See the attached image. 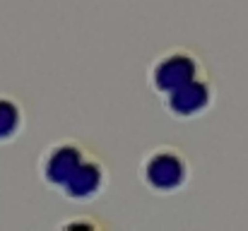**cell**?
I'll use <instances>...</instances> for the list:
<instances>
[{
  "instance_id": "obj_7",
  "label": "cell",
  "mask_w": 248,
  "mask_h": 231,
  "mask_svg": "<svg viewBox=\"0 0 248 231\" xmlns=\"http://www.w3.org/2000/svg\"><path fill=\"white\" fill-rule=\"evenodd\" d=\"M61 227H65V229H70V227H87V229H99V227H104V222H96V219H68V222H63Z\"/></svg>"
},
{
  "instance_id": "obj_4",
  "label": "cell",
  "mask_w": 248,
  "mask_h": 231,
  "mask_svg": "<svg viewBox=\"0 0 248 231\" xmlns=\"http://www.w3.org/2000/svg\"><path fill=\"white\" fill-rule=\"evenodd\" d=\"M162 99V108L166 111L169 118L188 123V121H198L202 116H207L215 104H217V87L210 75H202L198 79H190L181 87H176L173 92H169Z\"/></svg>"
},
{
  "instance_id": "obj_5",
  "label": "cell",
  "mask_w": 248,
  "mask_h": 231,
  "mask_svg": "<svg viewBox=\"0 0 248 231\" xmlns=\"http://www.w3.org/2000/svg\"><path fill=\"white\" fill-rule=\"evenodd\" d=\"M111 183V169L104 161V156L92 152L82 161V166L75 171V176L65 183V188L61 190V195L68 202L75 205H89L94 200H99Z\"/></svg>"
},
{
  "instance_id": "obj_3",
  "label": "cell",
  "mask_w": 248,
  "mask_h": 231,
  "mask_svg": "<svg viewBox=\"0 0 248 231\" xmlns=\"http://www.w3.org/2000/svg\"><path fill=\"white\" fill-rule=\"evenodd\" d=\"M94 152L87 142L78 138H61L56 142H51L36 164L39 171V181L48 188L61 193L65 188V183L75 176V171L82 166V161Z\"/></svg>"
},
{
  "instance_id": "obj_2",
  "label": "cell",
  "mask_w": 248,
  "mask_h": 231,
  "mask_svg": "<svg viewBox=\"0 0 248 231\" xmlns=\"http://www.w3.org/2000/svg\"><path fill=\"white\" fill-rule=\"evenodd\" d=\"M202 75H210V70L200 51L190 46H171L152 58L147 68V84L157 96H164L176 87Z\"/></svg>"
},
{
  "instance_id": "obj_6",
  "label": "cell",
  "mask_w": 248,
  "mask_h": 231,
  "mask_svg": "<svg viewBox=\"0 0 248 231\" xmlns=\"http://www.w3.org/2000/svg\"><path fill=\"white\" fill-rule=\"evenodd\" d=\"M27 128L24 104L12 94H0V147L12 145Z\"/></svg>"
},
{
  "instance_id": "obj_1",
  "label": "cell",
  "mask_w": 248,
  "mask_h": 231,
  "mask_svg": "<svg viewBox=\"0 0 248 231\" xmlns=\"http://www.w3.org/2000/svg\"><path fill=\"white\" fill-rule=\"evenodd\" d=\"M140 183L147 193L169 198L188 188L193 178V166L186 152L176 145H159L147 150L138 166Z\"/></svg>"
}]
</instances>
